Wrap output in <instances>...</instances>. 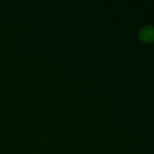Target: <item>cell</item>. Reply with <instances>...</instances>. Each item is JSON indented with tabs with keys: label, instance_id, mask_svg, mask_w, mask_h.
<instances>
[{
	"label": "cell",
	"instance_id": "cell-1",
	"mask_svg": "<svg viewBox=\"0 0 154 154\" xmlns=\"http://www.w3.org/2000/svg\"><path fill=\"white\" fill-rule=\"evenodd\" d=\"M140 38L145 42H154V28L152 26H145L140 32Z\"/></svg>",
	"mask_w": 154,
	"mask_h": 154
}]
</instances>
